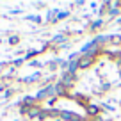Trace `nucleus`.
Segmentation results:
<instances>
[{
	"label": "nucleus",
	"instance_id": "10",
	"mask_svg": "<svg viewBox=\"0 0 121 121\" xmlns=\"http://www.w3.org/2000/svg\"><path fill=\"white\" fill-rule=\"evenodd\" d=\"M64 41H66V38H64V36H60V34L52 39V43H64Z\"/></svg>",
	"mask_w": 121,
	"mask_h": 121
},
{
	"label": "nucleus",
	"instance_id": "14",
	"mask_svg": "<svg viewBox=\"0 0 121 121\" xmlns=\"http://www.w3.org/2000/svg\"><path fill=\"white\" fill-rule=\"evenodd\" d=\"M117 23H119V25H121V18H117Z\"/></svg>",
	"mask_w": 121,
	"mask_h": 121
},
{
	"label": "nucleus",
	"instance_id": "4",
	"mask_svg": "<svg viewBox=\"0 0 121 121\" xmlns=\"http://www.w3.org/2000/svg\"><path fill=\"white\" fill-rule=\"evenodd\" d=\"M50 95H55V86H48V87H45V89H41L38 93V100H45V98H48Z\"/></svg>",
	"mask_w": 121,
	"mask_h": 121
},
{
	"label": "nucleus",
	"instance_id": "5",
	"mask_svg": "<svg viewBox=\"0 0 121 121\" xmlns=\"http://www.w3.org/2000/svg\"><path fill=\"white\" fill-rule=\"evenodd\" d=\"M103 25H105V22H103L102 18H98V20H95V22L89 25V30H91V32H96V30H100Z\"/></svg>",
	"mask_w": 121,
	"mask_h": 121
},
{
	"label": "nucleus",
	"instance_id": "7",
	"mask_svg": "<svg viewBox=\"0 0 121 121\" xmlns=\"http://www.w3.org/2000/svg\"><path fill=\"white\" fill-rule=\"evenodd\" d=\"M100 112H102V109H100L98 105H89L87 107V116H98Z\"/></svg>",
	"mask_w": 121,
	"mask_h": 121
},
{
	"label": "nucleus",
	"instance_id": "3",
	"mask_svg": "<svg viewBox=\"0 0 121 121\" xmlns=\"http://www.w3.org/2000/svg\"><path fill=\"white\" fill-rule=\"evenodd\" d=\"M60 117L64 121H82L84 117L80 116V114H75V112H68V110H62L60 112Z\"/></svg>",
	"mask_w": 121,
	"mask_h": 121
},
{
	"label": "nucleus",
	"instance_id": "6",
	"mask_svg": "<svg viewBox=\"0 0 121 121\" xmlns=\"http://www.w3.org/2000/svg\"><path fill=\"white\" fill-rule=\"evenodd\" d=\"M41 114H43V110L39 109V107H30V110H29V117H41Z\"/></svg>",
	"mask_w": 121,
	"mask_h": 121
},
{
	"label": "nucleus",
	"instance_id": "13",
	"mask_svg": "<svg viewBox=\"0 0 121 121\" xmlns=\"http://www.w3.org/2000/svg\"><path fill=\"white\" fill-rule=\"evenodd\" d=\"M109 87H110V84H103V86H102V89H103V91H107Z\"/></svg>",
	"mask_w": 121,
	"mask_h": 121
},
{
	"label": "nucleus",
	"instance_id": "8",
	"mask_svg": "<svg viewBox=\"0 0 121 121\" xmlns=\"http://www.w3.org/2000/svg\"><path fill=\"white\" fill-rule=\"evenodd\" d=\"M107 13H109V16H110V18H116V16L119 14V9H117V7H112V4H110V9H109Z\"/></svg>",
	"mask_w": 121,
	"mask_h": 121
},
{
	"label": "nucleus",
	"instance_id": "15",
	"mask_svg": "<svg viewBox=\"0 0 121 121\" xmlns=\"http://www.w3.org/2000/svg\"><path fill=\"white\" fill-rule=\"evenodd\" d=\"M119 69H121V60H119Z\"/></svg>",
	"mask_w": 121,
	"mask_h": 121
},
{
	"label": "nucleus",
	"instance_id": "2",
	"mask_svg": "<svg viewBox=\"0 0 121 121\" xmlns=\"http://www.w3.org/2000/svg\"><path fill=\"white\" fill-rule=\"evenodd\" d=\"M59 82H60V84H64V86L69 89V87H71L73 84L77 82V75H71V73H68V71H66L64 75H62V78L59 80Z\"/></svg>",
	"mask_w": 121,
	"mask_h": 121
},
{
	"label": "nucleus",
	"instance_id": "9",
	"mask_svg": "<svg viewBox=\"0 0 121 121\" xmlns=\"http://www.w3.org/2000/svg\"><path fill=\"white\" fill-rule=\"evenodd\" d=\"M39 77H41V73H34V75H30V77H27V78H25V82H36V80H38L39 78Z\"/></svg>",
	"mask_w": 121,
	"mask_h": 121
},
{
	"label": "nucleus",
	"instance_id": "11",
	"mask_svg": "<svg viewBox=\"0 0 121 121\" xmlns=\"http://www.w3.org/2000/svg\"><path fill=\"white\" fill-rule=\"evenodd\" d=\"M68 14H69L68 11H64V13H59V14H57V18H59V20H62V18H66Z\"/></svg>",
	"mask_w": 121,
	"mask_h": 121
},
{
	"label": "nucleus",
	"instance_id": "12",
	"mask_svg": "<svg viewBox=\"0 0 121 121\" xmlns=\"http://www.w3.org/2000/svg\"><path fill=\"white\" fill-rule=\"evenodd\" d=\"M30 66H34V68H38V66H41V62H39V60H32V62H30Z\"/></svg>",
	"mask_w": 121,
	"mask_h": 121
},
{
	"label": "nucleus",
	"instance_id": "1",
	"mask_svg": "<svg viewBox=\"0 0 121 121\" xmlns=\"http://www.w3.org/2000/svg\"><path fill=\"white\" fill-rule=\"evenodd\" d=\"M95 60H96V57H93V55H82L78 59V68L87 69V68H91V66L95 64Z\"/></svg>",
	"mask_w": 121,
	"mask_h": 121
}]
</instances>
